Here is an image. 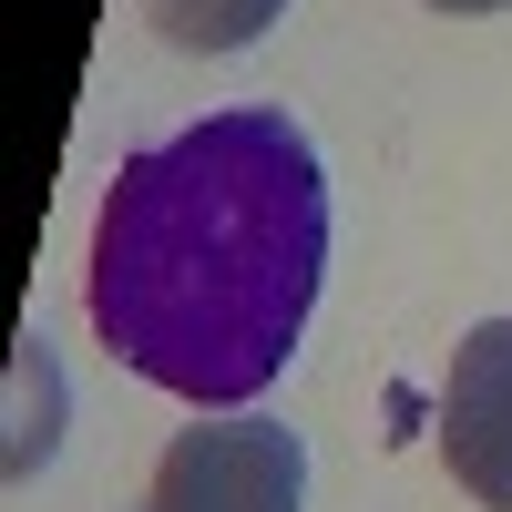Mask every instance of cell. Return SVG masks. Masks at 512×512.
Masks as SVG:
<instances>
[{"label":"cell","instance_id":"2","mask_svg":"<svg viewBox=\"0 0 512 512\" xmlns=\"http://www.w3.org/2000/svg\"><path fill=\"white\" fill-rule=\"evenodd\" d=\"M297 492H308L297 431H277V420H195L154 461L144 512H297Z\"/></svg>","mask_w":512,"mask_h":512},{"label":"cell","instance_id":"1","mask_svg":"<svg viewBox=\"0 0 512 512\" xmlns=\"http://www.w3.org/2000/svg\"><path fill=\"white\" fill-rule=\"evenodd\" d=\"M328 277V175L287 113L236 103L123 154L93 226L103 349L195 410H236L297 359Z\"/></svg>","mask_w":512,"mask_h":512},{"label":"cell","instance_id":"5","mask_svg":"<svg viewBox=\"0 0 512 512\" xmlns=\"http://www.w3.org/2000/svg\"><path fill=\"white\" fill-rule=\"evenodd\" d=\"M431 11H512V0H431Z\"/></svg>","mask_w":512,"mask_h":512},{"label":"cell","instance_id":"4","mask_svg":"<svg viewBox=\"0 0 512 512\" xmlns=\"http://www.w3.org/2000/svg\"><path fill=\"white\" fill-rule=\"evenodd\" d=\"M164 41H185V52H236L277 21V0H154Z\"/></svg>","mask_w":512,"mask_h":512},{"label":"cell","instance_id":"3","mask_svg":"<svg viewBox=\"0 0 512 512\" xmlns=\"http://www.w3.org/2000/svg\"><path fill=\"white\" fill-rule=\"evenodd\" d=\"M441 451L482 512H512V318H482L441 379Z\"/></svg>","mask_w":512,"mask_h":512}]
</instances>
